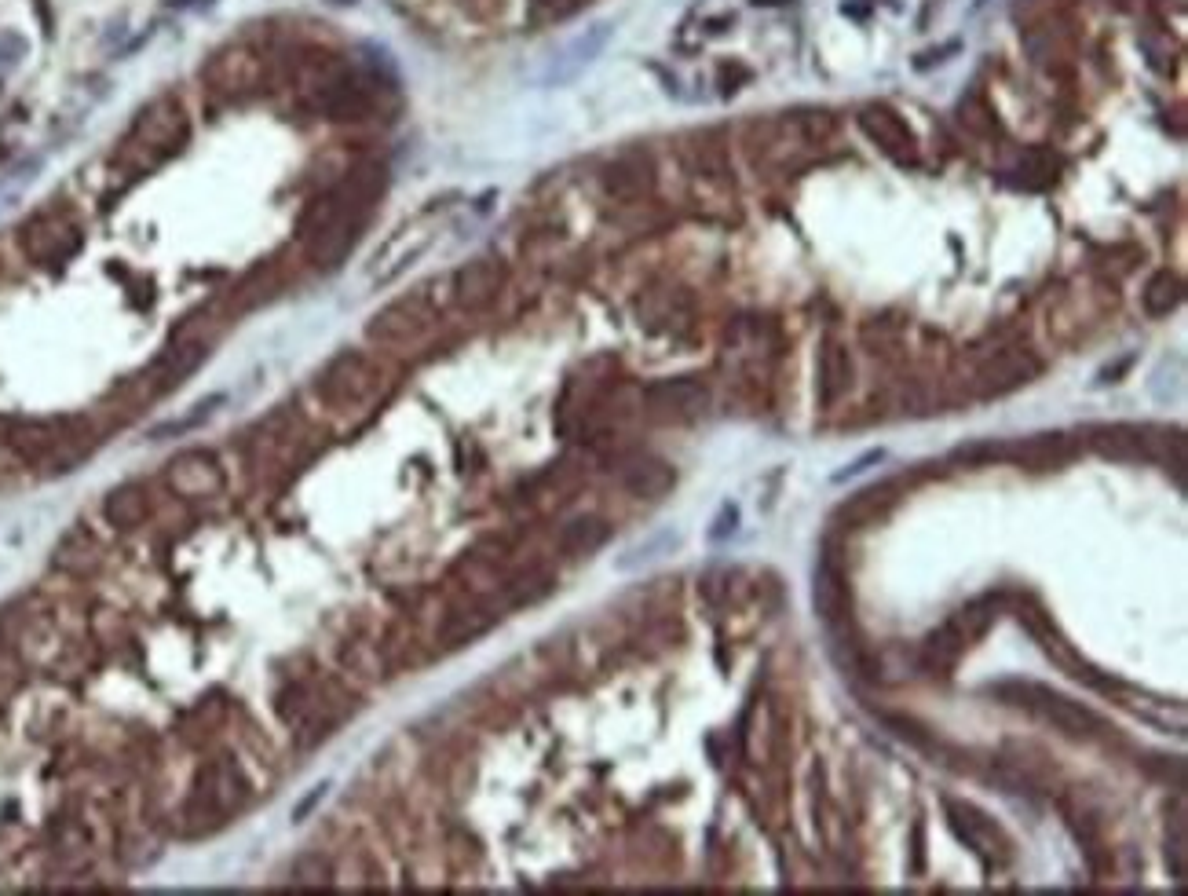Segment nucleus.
Wrapping results in <instances>:
<instances>
[{"mask_svg": "<svg viewBox=\"0 0 1188 896\" xmlns=\"http://www.w3.org/2000/svg\"><path fill=\"white\" fill-rule=\"evenodd\" d=\"M187 136H191V121H187V110L180 107V99L158 96L154 103L139 110L128 136L117 143V176H143L165 158H172L187 143Z\"/></svg>", "mask_w": 1188, "mask_h": 896, "instance_id": "f257e3e1", "label": "nucleus"}, {"mask_svg": "<svg viewBox=\"0 0 1188 896\" xmlns=\"http://www.w3.org/2000/svg\"><path fill=\"white\" fill-rule=\"evenodd\" d=\"M15 242H19L22 256L30 260L33 267H44V271H59L81 253L85 246V227L74 216V209L66 205H44L26 220V224L15 231Z\"/></svg>", "mask_w": 1188, "mask_h": 896, "instance_id": "f03ea898", "label": "nucleus"}, {"mask_svg": "<svg viewBox=\"0 0 1188 896\" xmlns=\"http://www.w3.org/2000/svg\"><path fill=\"white\" fill-rule=\"evenodd\" d=\"M381 381L384 377L370 355L340 352L319 370V377H315V392H319L322 403L333 406V410H351V406L370 403L373 395L381 392Z\"/></svg>", "mask_w": 1188, "mask_h": 896, "instance_id": "7ed1b4c3", "label": "nucleus"}, {"mask_svg": "<svg viewBox=\"0 0 1188 896\" xmlns=\"http://www.w3.org/2000/svg\"><path fill=\"white\" fill-rule=\"evenodd\" d=\"M435 322L432 300L425 297V289H417L410 297L395 300L384 311H377L366 326V337L377 344H410Z\"/></svg>", "mask_w": 1188, "mask_h": 896, "instance_id": "20e7f679", "label": "nucleus"}, {"mask_svg": "<svg viewBox=\"0 0 1188 896\" xmlns=\"http://www.w3.org/2000/svg\"><path fill=\"white\" fill-rule=\"evenodd\" d=\"M611 33H615L611 22H593V26H585L582 33H574L571 41L552 55L549 66L541 70V85L563 88V85H571L574 77H582L585 70L600 59V52H604L607 41H611Z\"/></svg>", "mask_w": 1188, "mask_h": 896, "instance_id": "39448f33", "label": "nucleus"}, {"mask_svg": "<svg viewBox=\"0 0 1188 896\" xmlns=\"http://www.w3.org/2000/svg\"><path fill=\"white\" fill-rule=\"evenodd\" d=\"M1006 688L1020 695V703L1028 706L1031 714L1046 717L1053 728H1061V732H1068V736L1082 739V736H1097V732H1101V717L1093 714V710H1086V706L1050 692V688H1042V684H1006Z\"/></svg>", "mask_w": 1188, "mask_h": 896, "instance_id": "423d86ee", "label": "nucleus"}, {"mask_svg": "<svg viewBox=\"0 0 1188 896\" xmlns=\"http://www.w3.org/2000/svg\"><path fill=\"white\" fill-rule=\"evenodd\" d=\"M256 70H260L256 55L249 52V48H242V44H231V48H223V52H216L213 59H209V66H205V81H209L216 92H242V88H253Z\"/></svg>", "mask_w": 1188, "mask_h": 896, "instance_id": "0eeeda50", "label": "nucleus"}, {"mask_svg": "<svg viewBox=\"0 0 1188 896\" xmlns=\"http://www.w3.org/2000/svg\"><path fill=\"white\" fill-rule=\"evenodd\" d=\"M220 472L205 454H187V458H176L169 465V487L180 498H209V494L220 491Z\"/></svg>", "mask_w": 1188, "mask_h": 896, "instance_id": "6e6552de", "label": "nucleus"}, {"mask_svg": "<svg viewBox=\"0 0 1188 896\" xmlns=\"http://www.w3.org/2000/svg\"><path fill=\"white\" fill-rule=\"evenodd\" d=\"M845 608H849V586H845V575L834 556H823L816 567V611L819 619L827 622L830 630L845 619Z\"/></svg>", "mask_w": 1188, "mask_h": 896, "instance_id": "1a4fd4ad", "label": "nucleus"}, {"mask_svg": "<svg viewBox=\"0 0 1188 896\" xmlns=\"http://www.w3.org/2000/svg\"><path fill=\"white\" fill-rule=\"evenodd\" d=\"M103 520L114 527V531H136L150 520V498L139 491L136 483H125L103 498Z\"/></svg>", "mask_w": 1188, "mask_h": 896, "instance_id": "9d476101", "label": "nucleus"}, {"mask_svg": "<svg viewBox=\"0 0 1188 896\" xmlns=\"http://www.w3.org/2000/svg\"><path fill=\"white\" fill-rule=\"evenodd\" d=\"M498 286H501L498 267L490 264V260H472V264H465L454 275V300L465 304V308H479V304H487L498 293Z\"/></svg>", "mask_w": 1188, "mask_h": 896, "instance_id": "9b49d317", "label": "nucleus"}, {"mask_svg": "<svg viewBox=\"0 0 1188 896\" xmlns=\"http://www.w3.org/2000/svg\"><path fill=\"white\" fill-rule=\"evenodd\" d=\"M673 549H680V534L673 531V527H666V531H655L640 545L626 549V553L615 560V567L618 571H640V567H648V564H655V560H662V556H669Z\"/></svg>", "mask_w": 1188, "mask_h": 896, "instance_id": "f8f14e48", "label": "nucleus"}, {"mask_svg": "<svg viewBox=\"0 0 1188 896\" xmlns=\"http://www.w3.org/2000/svg\"><path fill=\"white\" fill-rule=\"evenodd\" d=\"M849 377H852V366H849V355L841 352L838 344H830L827 355H823V403H838L841 392L849 388Z\"/></svg>", "mask_w": 1188, "mask_h": 896, "instance_id": "ddd939ff", "label": "nucleus"}, {"mask_svg": "<svg viewBox=\"0 0 1188 896\" xmlns=\"http://www.w3.org/2000/svg\"><path fill=\"white\" fill-rule=\"evenodd\" d=\"M966 651V637L947 622L944 630H936L933 637L925 640V659L933 662V666H940V670H951L958 662V655Z\"/></svg>", "mask_w": 1188, "mask_h": 896, "instance_id": "4468645a", "label": "nucleus"}, {"mask_svg": "<svg viewBox=\"0 0 1188 896\" xmlns=\"http://www.w3.org/2000/svg\"><path fill=\"white\" fill-rule=\"evenodd\" d=\"M1181 300V282L1170 271H1163V275H1156L1152 282H1148L1145 289V311L1148 315H1170V311L1178 308Z\"/></svg>", "mask_w": 1188, "mask_h": 896, "instance_id": "2eb2a0df", "label": "nucleus"}, {"mask_svg": "<svg viewBox=\"0 0 1188 896\" xmlns=\"http://www.w3.org/2000/svg\"><path fill=\"white\" fill-rule=\"evenodd\" d=\"M863 128H867L878 143H885V150H900V147L911 150L914 147L911 132H907L896 118H889V114H863Z\"/></svg>", "mask_w": 1188, "mask_h": 896, "instance_id": "dca6fc26", "label": "nucleus"}, {"mask_svg": "<svg viewBox=\"0 0 1188 896\" xmlns=\"http://www.w3.org/2000/svg\"><path fill=\"white\" fill-rule=\"evenodd\" d=\"M669 483H673V476L662 465H640V469H633L626 476V487L637 498H658V494L669 491Z\"/></svg>", "mask_w": 1188, "mask_h": 896, "instance_id": "f3484780", "label": "nucleus"}, {"mask_svg": "<svg viewBox=\"0 0 1188 896\" xmlns=\"http://www.w3.org/2000/svg\"><path fill=\"white\" fill-rule=\"evenodd\" d=\"M607 538V527L600 520H578L567 527V534H563V545L567 549H574V553H589V549H596V545Z\"/></svg>", "mask_w": 1188, "mask_h": 896, "instance_id": "a211bd4d", "label": "nucleus"}, {"mask_svg": "<svg viewBox=\"0 0 1188 896\" xmlns=\"http://www.w3.org/2000/svg\"><path fill=\"white\" fill-rule=\"evenodd\" d=\"M881 458H885V454H881V450H870V454H863L860 461H852V465H849V469H845V472H838V476H834V483L856 480V476H863V472H867V465H878Z\"/></svg>", "mask_w": 1188, "mask_h": 896, "instance_id": "6ab92c4d", "label": "nucleus"}, {"mask_svg": "<svg viewBox=\"0 0 1188 896\" xmlns=\"http://www.w3.org/2000/svg\"><path fill=\"white\" fill-rule=\"evenodd\" d=\"M322 798H326V783H322V787L315 790V794H311V798H304V801H300V805H297V812H293V820H297V823L304 820V816H308V809H315V805H319Z\"/></svg>", "mask_w": 1188, "mask_h": 896, "instance_id": "aec40b11", "label": "nucleus"}, {"mask_svg": "<svg viewBox=\"0 0 1188 896\" xmlns=\"http://www.w3.org/2000/svg\"><path fill=\"white\" fill-rule=\"evenodd\" d=\"M165 4L176 11H191V8H213L216 0H165Z\"/></svg>", "mask_w": 1188, "mask_h": 896, "instance_id": "412c9836", "label": "nucleus"}, {"mask_svg": "<svg viewBox=\"0 0 1188 896\" xmlns=\"http://www.w3.org/2000/svg\"><path fill=\"white\" fill-rule=\"evenodd\" d=\"M541 8H560V11H571V8H578V4H582V0H538Z\"/></svg>", "mask_w": 1188, "mask_h": 896, "instance_id": "4be33fe9", "label": "nucleus"}, {"mask_svg": "<svg viewBox=\"0 0 1188 896\" xmlns=\"http://www.w3.org/2000/svg\"><path fill=\"white\" fill-rule=\"evenodd\" d=\"M33 8L41 11V19H44V26H52V11H48V0H33Z\"/></svg>", "mask_w": 1188, "mask_h": 896, "instance_id": "5701e85b", "label": "nucleus"}]
</instances>
